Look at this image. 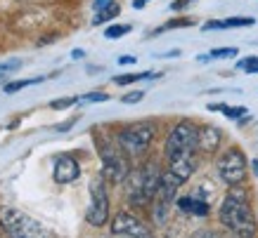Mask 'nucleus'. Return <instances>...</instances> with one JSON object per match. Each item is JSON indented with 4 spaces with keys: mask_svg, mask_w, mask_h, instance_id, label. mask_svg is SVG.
<instances>
[{
    "mask_svg": "<svg viewBox=\"0 0 258 238\" xmlns=\"http://www.w3.org/2000/svg\"><path fill=\"white\" fill-rule=\"evenodd\" d=\"M218 219L230 233H235L237 238H256L258 224L253 217L249 203V193L242 186H232L227 196L220 203Z\"/></svg>",
    "mask_w": 258,
    "mask_h": 238,
    "instance_id": "1",
    "label": "nucleus"
},
{
    "mask_svg": "<svg viewBox=\"0 0 258 238\" xmlns=\"http://www.w3.org/2000/svg\"><path fill=\"white\" fill-rule=\"evenodd\" d=\"M161 175L164 172L159 170V165L154 161L135 168L125 179V198H128V203L135 207H145L152 200H157Z\"/></svg>",
    "mask_w": 258,
    "mask_h": 238,
    "instance_id": "2",
    "label": "nucleus"
},
{
    "mask_svg": "<svg viewBox=\"0 0 258 238\" xmlns=\"http://www.w3.org/2000/svg\"><path fill=\"white\" fill-rule=\"evenodd\" d=\"M0 229L8 238H50L38 219L17 207H0Z\"/></svg>",
    "mask_w": 258,
    "mask_h": 238,
    "instance_id": "3",
    "label": "nucleus"
},
{
    "mask_svg": "<svg viewBox=\"0 0 258 238\" xmlns=\"http://www.w3.org/2000/svg\"><path fill=\"white\" fill-rule=\"evenodd\" d=\"M157 135V125L152 121H140V123L125 125L123 130H118L116 144L125 156H142L149 149L152 139Z\"/></svg>",
    "mask_w": 258,
    "mask_h": 238,
    "instance_id": "4",
    "label": "nucleus"
},
{
    "mask_svg": "<svg viewBox=\"0 0 258 238\" xmlns=\"http://www.w3.org/2000/svg\"><path fill=\"white\" fill-rule=\"evenodd\" d=\"M100 158H102V179H107L111 184H121L133 172L128 156L121 151L118 144L111 142H100Z\"/></svg>",
    "mask_w": 258,
    "mask_h": 238,
    "instance_id": "5",
    "label": "nucleus"
},
{
    "mask_svg": "<svg viewBox=\"0 0 258 238\" xmlns=\"http://www.w3.org/2000/svg\"><path fill=\"white\" fill-rule=\"evenodd\" d=\"M197 137H199V128L192 121H178L171 128L168 137L164 144V154L168 161L178 158L182 154H189L197 149Z\"/></svg>",
    "mask_w": 258,
    "mask_h": 238,
    "instance_id": "6",
    "label": "nucleus"
},
{
    "mask_svg": "<svg viewBox=\"0 0 258 238\" xmlns=\"http://www.w3.org/2000/svg\"><path fill=\"white\" fill-rule=\"evenodd\" d=\"M216 170H218V177L227 186H239L249 175V163H246V156L242 154V149L232 146L218 158Z\"/></svg>",
    "mask_w": 258,
    "mask_h": 238,
    "instance_id": "7",
    "label": "nucleus"
},
{
    "mask_svg": "<svg viewBox=\"0 0 258 238\" xmlns=\"http://www.w3.org/2000/svg\"><path fill=\"white\" fill-rule=\"evenodd\" d=\"M107 219H109V196H107V186L100 175L90 182V205L86 210V222L90 226H104Z\"/></svg>",
    "mask_w": 258,
    "mask_h": 238,
    "instance_id": "8",
    "label": "nucleus"
},
{
    "mask_svg": "<svg viewBox=\"0 0 258 238\" xmlns=\"http://www.w3.org/2000/svg\"><path fill=\"white\" fill-rule=\"evenodd\" d=\"M111 233L116 236H125V238H154L152 229L142 222L140 217L131 215V212H118L111 222Z\"/></svg>",
    "mask_w": 258,
    "mask_h": 238,
    "instance_id": "9",
    "label": "nucleus"
},
{
    "mask_svg": "<svg viewBox=\"0 0 258 238\" xmlns=\"http://www.w3.org/2000/svg\"><path fill=\"white\" fill-rule=\"evenodd\" d=\"M81 175V165L79 161L69 154H62L55 158V170H52V177H55L57 184H71L76 182Z\"/></svg>",
    "mask_w": 258,
    "mask_h": 238,
    "instance_id": "10",
    "label": "nucleus"
},
{
    "mask_svg": "<svg viewBox=\"0 0 258 238\" xmlns=\"http://www.w3.org/2000/svg\"><path fill=\"white\" fill-rule=\"evenodd\" d=\"M195 168H197V161H195V151H189V154H182L178 156V158H173V161H168V172L171 175H175L185 184L189 177L195 175Z\"/></svg>",
    "mask_w": 258,
    "mask_h": 238,
    "instance_id": "11",
    "label": "nucleus"
},
{
    "mask_svg": "<svg viewBox=\"0 0 258 238\" xmlns=\"http://www.w3.org/2000/svg\"><path fill=\"white\" fill-rule=\"evenodd\" d=\"M180 182L175 175H171L168 170H166L164 175H161V184H159V193H157V203L159 205L168 207L173 203V198L178 196V189H180Z\"/></svg>",
    "mask_w": 258,
    "mask_h": 238,
    "instance_id": "12",
    "label": "nucleus"
},
{
    "mask_svg": "<svg viewBox=\"0 0 258 238\" xmlns=\"http://www.w3.org/2000/svg\"><path fill=\"white\" fill-rule=\"evenodd\" d=\"M220 130L218 128H213V125H204V128H199V137H197V149L199 151H204V154H211V151H216L220 144Z\"/></svg>",
    "mask_w": 258,
    "mask_h": 238,
    "instance_id": "13",
    "label": "nucleus"
},
{
    "mask_svg": "<svg viewBox=\"0 0 258 238\" xmlns=\"http://www.w3.org/2000/svg\"><path fill=\"white\" fill-rule=\"evenodd\" d=\"M256 19L253 17H230L223 22H206L202 26L204 31H213V29H242V26H253Z\"/></svg>",
    "mask_w": 258,
    "mask_h": 238,
    "instance_id": "14",
    "label": "nucleus"
},
{
    "mask_svg": "<svg viewBox=\"0 0 258 238\" xmlns=\"http://www.w3.org/2000/svg\"><path fill=\"white\" fill-rule=\"evenodd\" d=\"M178 207L187 215H197V217H206L209 215V203L202 198H195V196H185V198H178Z\"/></svg>",
    "mask_w": 258,
    "mask_h": 238,
    "instance_id": "15",
    "label": "nucleus"
},
{
    "mask_svg": "<svg viewBox=\"0 0 258 238\" xmlns=\"http://www.w3.org/2000/svg\"><path fill=\"white\" fill-rule=\"evenodd\" d=\"M121 15V5H118L116 0L111 3V5H107L104 10H100L97 15H95V19H93V24L97 26V24H104V22H109V19H116V17Z\"/></svg>",
    "mask_w": 258,
    "mask_h": 238,
    "instance_id": "16",
    "label": "nucleus"
},
{
    "mask_svg": "<svg viewBox=\"0 0 258 238\" xmlns=\"http://www.w3.org/2000/svg\"><path fill=\"white\" fill-rule=\"evenodd\" d=\"M147 78H154L152 71H142V73H125V76H116L114 78V83L116 85H133L138 80H147Z\"/></svg>",
    "mask_w": 258,
    "mask_h": 238,
    "instance_id": "17",
    "label": "nucleus"
},
{
    "mask_svg": "<svg viewBox=\"0 0 258 238\" xmlns=\"http://www.w3.org/2000/svg\"><path fill=\"white\" fill-rule=\"evenodd\" d=\"M209 111H223V113L227 115V118H242L244 113H246V108L244 106H225V104H209Z\"/></svg>",
    "mask_w": 258,
    "mask_h": 238,
    "instance_id": "18",
    "label": "nucleus"
},
{
    "mask_svg": "<svg viewBox=\"0 0 258 238\" xmlns=\"http://www.w3.org/2000/svg\"><path fill=\"white\" fill-rule=\"evenodd\" d=\"M125 33H131V26H128V24H114V26H109V29L104 31V38L116 40V38H121V36H125Z\"/></svg>",
    "mask_w": 258,
    "mask_h": 238,
    "instance_id": "19",
    "label": "nucleus"
},
{
    "mask_svg": "<svg viewBox=\"0 0 258 238\" xmlns=\"http://www.w3.org/2000/svg\"><path fill=\"white\" fill-rule=\"evenodd\" d=\"M43 78H31V80H12V83H8L5 85V94H12V92H17V90H22V87H29V85H36V83H40Z\"/></svg>",
    "mask_w": 258,
    "mask_h": 238,
    "instance_id": "20",
    "label": "nucleus"
},
{
    "mask_svg": "<svg viewBox=\"0 0 258 238\" xmlns=\"http://www.w3.org/2000/svg\"><path fill=\"white\" fill-rule=\"evenodd\" d=\"M237 54H239L237 47H213L211 52H209V57H213V59H225V57H237Z\"/></svg>",
    "mask_w": 258,
    "mask_h": 238,
    "instance_id": "21",
    "label": "nucleus"
},
{
    "mask_svg": "<svg viewBox=\"0 0 258 238\" xmlns=\"http://www.w3.org/2000/svg\"><path fill=\"white\" fill-rule=\"evenodd\" d=\"M189 238H230V236L223 233L220 229H199V231H195Z\"/></svg>",
    "mask_w": 258,
    "mask_h": 238,
    "instance_id": "22",
    "label": "nucleus"
},
{
    "mask_svg": "<svg viewBox=\"0 0 258 238\" xmlns=\"http://www.w3.org/2000/svg\"><path fill=\"white\" fill-rule=\"evenodd\" d=\"M195 24V19H187V17H182V19H175V22H168V24H164L159 31H168V29H182V26H192ZM157 31V33H159Z\"/></svg>",
    "mask_w": 258,
    "mask_h": 238,
    "instance_id": "23",
    "label": "nucleus"
},
{
    "mask_svg": "<svg viewBox=\"0 0 258 238\" xmlns=\"http://www.w3.org/2000/svg\"><path fill=\"white\" fill-rule=\"evenodd\" d=\"M74 104H79V97H69V99H55V101H50V108H55V111H64V108L74 106Z\"/></svg>",
    "mask_w": 258,
    "mask_h": 238,
    "instance_id": "24",
    "label": "nucleus"
},
{
    "mask_svg": "<svg viewBox=\"0 0 258 238\" xmlns=\"http://www.w3.org/2000/svg\"><path fill=\"white\" fill-rule=\"evenodd\" d=\"M242 71L246 73H258V57H249V59H242V62L237 64Z\"/></svg>",
    "mask_w": 258,
    "mask_h": 238,
    "instance_id": "25",
    "label": "nucleus"
},
{
    "mask_svg": "<svg viewBox=\"0 0 258 238\" xmlns=\"http://www.w3.org/2000/svg\"><path fill=\"white\" fill-rule=\"evenodd\" d=\"M19 66H22V62H19V59H10V62H3V64H0V80L8 76L10 71L19 69Z\"/></svg>",
    "mask_w": 258,
    "mask_h": 238,
    "instance_id": "26",
    "label": "nucleus"
},
{
    "mask_svg": "<svg viewBox=\"0 0 258 238\" xmlns=\"http://www.w3.org/2000/svg\"><path fill=\"white\" fill-rule=\"evenodd\" d=\"M107 99H109V94H104V92H90V94L79 97V101H107Z\"/></svg>",
    "mask_w": 258,
    "mask_h": 238,
    "instance_id": "27",
    "label": "nucleus"
},
{
    "mask_svg": "<svg viewBox=\"0 0 258 238\" xmlns=\"http://www.w3.org/2000/svg\"><path fill=\"white\" fill-rule=\"evenodd\" d=\"M142 97H145V92H140V90H135V92H128L123 97V104H138V101H142Z\"/></svg>",
    "mask_w": 258,
    "mask_h": 238,
    "instance_id": "28",
    "label": "nucleus"
},
{
    "mask_svg": "<svg viewBox=\"0 0 258 238\" xmlns=\"http://www.w3.org/2000/svg\"><path fill=\"white\" fill-rule=\"evenodd\" d=\"M187 5H192V0H173V3H171V10H185Z\"/></svg>",
    "mask_w": 258,
    "mask_h": 238,
    "instance_id": "29",
    "label": "nucleus"
},
{
    "mask_svg": "<svg viewBox=\"0 0 258 238\" xmlns=\"http://www.w3.org/2000/svg\"><path fill=\"white\" fill-rule=\"evenodd\" d=\"M114 0H93V8H95V12H100V10H104L107 5H111Z\"/></svg>",
    "mask_w": 258,
    "mask_h": 238,
    "instance_id": "30",
    "label": "nucleus"
},
{
    "mask_svg": "<svg viewBox=\"0 0 258 238\" xmlns=\"http://www.w3.org/2000/svg\"><path fill=\"white\" fill-rule=\"evenodd\" d=\"M135 59H138V57H131V54H123V57H118V64H121V66H128V64H135Z\"/></svg>",
    "mask_w": 258,
    "mask_h": 238,
    "instance_id": "31",
    "label": "nucleus"
},
{
    "mask_svg": "<svg viewBox=\"0 0 258 238\" xmlns=\"http://www.w3.org/2000/svg\"><path fill=\"white\" fill-rule=\"evenodd\" d=\"M145 5H147V0H133V8L135 10H142Z\"/></svg>",
    "mask_w": 258,
    "mask_h": 238,
    "instance_id": "32",
    "label": "nucleus"
},
{
    "mask_svg": "<svg viewBox=\"0 0 258 238\" xmlns=\"http://www.w3.org/2000/svg\"><path fill=\"white\" fill-rule=\"evenodd\" d=\"M71 57H74V59H81V57H83V50H74V52H71Z\"/></svg>",
    "mask_w": 258,
    "mask_h": 238,
    "instance_id": "33",
    "label": "nucleus"
},
{
    "mask_svg": "<svg viewBox=\"0 0 258 238\" xmlns=\"http://www.w3.org/2000/svg\"><path fill=\"white\" fill-rule=\"evenodd\" d=\"M253 175H258V161H253Z\"/></svg>",
    "mask_w": 258,
    "mask_h": 238,
    "instance_id": "34",
    "label": "nucleus"
},
{
    "mask_svg": "<svg viewBox=\"0 0 258 238\" xmlns=\"http://www.w3.org/2000/svg\"><path fill=\"white\" fill-rule=\"evenodd\" d=\"M0 231H3V229H0Z\"/></svg>",
    "mask_w": 258,
    "mask_h": 238,
    "instance_id": "35",
    "label": "nucleus"
}]
</instances>
